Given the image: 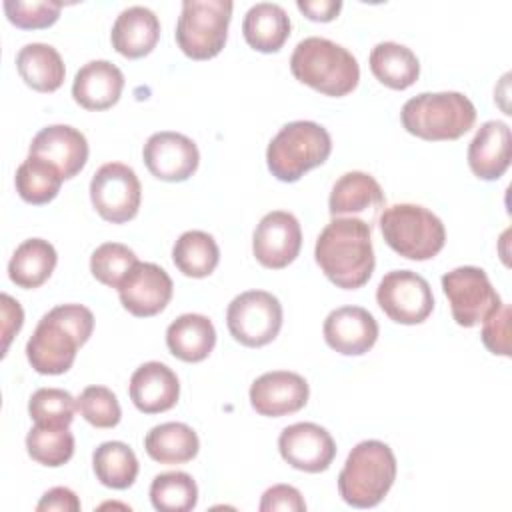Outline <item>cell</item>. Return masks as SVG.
<instances>
[{
	"label": "cell",
	"mask_w": 512,
	"mask_h": 512,
	"mask_svg": "<svg viewBox=\"0 0 512 512\" xmlns=\"http://www.w3.org/2000/svg\"><path fill=\"white\" fill-rule=\"evenodd\" d=\"M372 226L362 218H332L316 238L314 258L326 278L344 290L364 286L374 272Z\"/></svg>",
	"instance_id": "6da1fadb"
},
{
	"label": "cell",
	"mask_w": 512,
	"mask_h": 512,
	"mask_svg": "<svg viewBox=\"0 0 512 512\" xmlns=\"http://www.w3.org/2000/svg\"><path fill=\"white\" fill-rule=\"evenodd\" d=\"M94 330V314L82 304H60L46 312L26 342V358L38 374H64Z\"/></svg>",
	"instance_id": "7a4b0ae2"
},
{
	"label": "cell",
	"mask_w": 512,
	"mask_h": 512,
	"mask_svg": "<svg viewBox=\"0 0 512 512\" xmlns=\"http://www.w3.org/2000/svg\"><path fill=\"white\" fill-rule=\"evenodd\" d=\"M290 70L302 84L336 98L350 94L360 80V66L354 54L320 36H310L296 44L290 56Z\"/></svg>",
	"instance_id": "3957f363"
},
{
	"label": "cell",
	"mask_w": 512,
	"mask_h": 512,
	"mask_svg": "<svg viewBox=\"0 0 512 512\" xmlns=\"http://www.w3.org/2000/svg\"><path fill=\"white\" fill-rule=\"evenodd\" d=\"M396 480V456L380 440L358 442L338 474V492L354 508H374Z\"/></svg>",
	"instance_id": "277c9868"
},
{
	"label": "cell",
	"mask_w": 512,
	"mask_h": 512,
	"mask_svg": "<svg viewBox=\"0 0 512 512\" xmlns=\"http://www.w3.org/2000/svg\"><path fill=\"white\" fill-rule=\"evenodd\" d=\"M402 126L422 140H456L476 122V108L460 92H422L400 112Z\"/></svg>",
	"instance_id": "5b68a950"
},
{
	"label": "cell",
	"mask_w": 512,
	"mask_h": 512,
	"mask_svg": "<svg viewBox=\"0 0 512 512\" xmlns=\"http://www.w3.org/2000/svg\"><path fill=\"white\" fill-rule=\"evenodd\" d=\"M332 152L328 130L312 120L284 124L266 148V164L280 182H296L324 164Z\"/></svg>",
	"instance_id": "8992f818"
},
{
	"label": "cell",
	"mask_w": 512,
	"mask_h": 512,
	"mask_svg": "<svg viewBox=\"0 0 512 512\" xmlns=\"http://www.w3.org/2000/svg\"><path fill=\"white\" fill-rule=\"evenodd\" d=\"M384 242L408 260H430L446 242L442 220L420 204H394L380 214Z\"/></svg>",
	"instance_id": "52a82bcc"
},
{
	"label": "cell",
	"mask_w": 512,
	"mask_h": 512,
	"mask_svg": "<svg viewBox=\"0 0 512 512\" xmlns=\"http://www.w3.org/2000/svg\"><path fill=\"white\" fill-rule=\"evenodd\" d=\"M230 0H184L176 22V44L192 60L220 54L228 38Z\"/></svg>",
	"instance_id": "ba28073f"
},
{
	"label": "cell",
	"mask_w": 512,
	"mask_h": 512,
	"mask_svg": "<svg viewBox=\"0 0 512 512\" xmlns=\"http://www.w3.org/2000/svg\"><path fill=\"white\" fill-rule=\"evenodd\" d=\"M226 324L236 342L248 348L266 346L282 328V304L266 290L242 292L228 304Z\"/></svg>",
	"instance_id": "9c48e42d"
},
{
	"label": "cell",
	"mask_w": 512,
	"mask_h": 512,
	"mask_svg": "<svg viewBox=\"0 0 512 512\" xmlns=\"http://www.w3.org/2000/svg\"><path fill=\"white\" fill-rule=\"evenodd\" d=\"M442 290L448 298L452 318L464 328L484 322L502 304L488 274L478 266H458L446 272L442 276Z\"/></svg>",
	"instance_id": "30bf717a"
},
{
	"label": "cell",
	"mask_w": 512,
	"mask_h": 512,
	"mask_svg": "<svg viewBox=\"0 0 512 512\" xmlns=\"http://www.w3.org/2000/svg\"><path fill=\"white\" fill-rule=\"evenodd\" d=\"M142 186L136 172L122 162L102 164L90 180V200L96 212L112 222L124 224L138 214Z\"/></svg>",
	"instance_id": "8fae6325"
},
{
	"label": "cell",
	"mask_w": 512,
	"mask_h": 512,
	"mask_svg": "<svg viewBox=\"0 0 512 512\" xmlns=\"http://www.w3.org/2000/svg\"><path fill=\"white\" fill-rule=\"evenodd\" d=\"M382 312L398 324H420L434 310L432 288L426 278L412 270H392L384 274L376 290Z\"/></svg>",
	"instance_id": "7c38bea8"
},
{
	"label": "cell",
	"mask_w": 512,
	"mask_h": 512,
	"mask_svg": "<svg viewBox=\"0 0 512 512\" xmlns=\"http://www.w3.org/2000/svg\"><path fill=\"white\" fill-rule=\"evenodd\" d=\"M302 246L300 222L286 210H272L258 222L252 236V252L264 268L280 270L294 262Z\"/></svg>",
	"instance_id": "4fadbf2b"
},
{
	"label": "cell",
	"mask_w": 512,
	"mask_h": 512,
	"mask_svg": "<svg viewBox=\"0 0 512 512\" xmlns=\"http://www.w3.org/2000/svg\"><path fill=\"white\" fill-rule=\"evenodd\" d=\"M142 158L150 174L158 180L184 182L196 172L200 152L192 138L180 132L164 130L146 140Z\"/></svg>",
	"instance_id": "5bb4252c"
},
{
	"label": "cell",
	"mask_w": 512,
	"mask_h": 512,
	"mask_svg": "<svg viewBox=\"0 0 512 512\" xmlns=\"http://www.w3.org/2000/svg\"><path fill=\"white\" fill-rule=\"evenodd\" d=\"M278 450L292 468L316 474L332 464L336 442L320 424L296 422L280 432Z\"/></svg>",
	"instance_id": "9a60e30c"
},
{
	"label": "cell",
	"mask_w": 512,
	"mask_h": 512,
	"mask_svg": "<svg viewBox=\"0 0 512 512\" xmlns=\"http://www.w3.org/2000/svg\"><path fill=\"white\" fill-rule=\"evenodd\" d=\"M172 290V278L164 268L152 262H136L120 282L118 296L130 314L148 318L166 308Z\"/></svg>",
	"instance_id": "2e32d148"
},
{
	"label": "cell",
	"mask_w": 512,
	"mask_h": 512,
	"mask_svg": "<svg viewBox=\"0 0 512 512\" xmlns=\"http://www.w3.org/2000/svg\"><path fill=\"white\" fill-rule=\"evenodd\" d=\"M310 388L304 376L288 370H272L258 376L250 386V404L262 416H286L302 410Z\"/></svg>",
	"instance_id": "e0dca14e"
},
{
	"label": "cell",
	"mask_w": 512,
	"mask_h": 512,
	"mask_svg": "<svg viewBox=\"0 0 512 512\" xmlns=\"http://www.w3.org/2000/svg\"><path fill=\"white\" fill-rule=\"evenodd\" d=\"M326 344L344 356L366 354L378 340V322L362 306H340L324 320Z\"/></svg>",
	"instance_id": "ac0fdd59"
},
{
	"label": "cell",
	"mask_w": 512,
	"mask_h": 512,
	"mask_svg": "<svg viewBox=\"0 0 512 512\" xmlns=\"http://www.w3.org/2000/svg\"><path fill=\"white\" fill-rule=\"evenodd\" d=\"M28 156L50 162L64 180L76 176L88 160L86 136L68 124H52L42 128L30 144Z\"/></svg>",
	"instance_id": "d6986e66"
},
{
	"label": "cell",
	"mask_w": 512,
	"mask_h": 512,
	"mask_svg": "<svg viewBox=\"0 0 512 512\" xmlns=\"http://www.w3.org/2000/svg\"><path fill=\"white\" fill-rule=\"evenodd\" d=\"M384 202L386 198L378 180L368 172L352 170L334 182L328 198V210L334 218L344 214L356 218V214H364L368 218L366 222L372 226Z\"/></svg>",
	"instance_id": "ffe728a7"
},
{
	"label": "cell",
	"mask_w": 512,
	"mask_h": 512,
	"mask_svg": "<svg viewBox=\"0 0 512 512\" xmlns=\"http://www.w3.org/2000/svg\"><path fill=\"white\" fill-rule=\"evenodd\" d=\"M130 400L144 414L166 412L176 406L180 382L172 368L162 362H144L130 378Z\"/></svg>",
	"instance_id": "44dd1931"
},
{
	"label": "cell",
	"mask_w": 512,
	"mask_h": 512,
	"mask_svg": "<svg viewBox=\"0 0 512 512\" xmlns=\"http://www.w3.org/2000/svg\"><path fill=\"white\" fill-rule=\"evenodd\" d=\"M510 128L502 120L484 122L468 144V166L480 180H498L510 166Z\"/></svg>",
	"instance_id": "7402d4cb"
},
{
	"label": "cell",
	"mask_w": 512,
	"mask_h": 512,
	"mask_svg": "<svg viewBox=\"0 0 512 512\" xmlns=\"http://www.w3.org/2000/svg\"><path fill=\"white\" fill-rule=\"evenodd\" d=\"M124 74L108 60H90L72 82L74 100L86 110H106L120 100Z\"/></svg>",
	"instance_id": "603a6c76"
},
{
	"label": "cell",
	"mask_w": 512,
	"mask_h": 512,
	"mask_svg": "<svg viewBox=\"0 0 512 512\" xmlns=\"http://www.w3.org/2000/svg\"><path fill=\"white\" fill-rule=\"evenodd\" d=\"M160 38V20L146 6L124 8L110 32L112 48L126 58H142L150 54Z\"/></svg>",
	"instance_id": "cb8c5ba5"
},
{
	"label": "cell",
	"mask_w": 512,
	"mask_h": 512,
	"mask_svg": "<svg viewBox=\"0 0 512 512\" xmlns=\"http://www.w3.org/2000/svg\"><path fill=\"white\" fill-rule=\"evenodd\" d=\"M290 16L280 4L258 2L250 6L242 22V34L250 48L258 52H278L290 36Z\"/></svg>",
	"instance_id": "d4e9b609"
},
{
	"label": "cell",
	"mask_w": 512,
	"mask_h": 512,
	"mask_svg": "<svg viewBox=\"0 0 512 512\" xmlns=\"http://www.w3.org/2000/svg\"><path fill=\"white\" fill-rule=\"evenodd\" d=\"M216 330L204 314H182L166 330L168 350L184 362H202L214 350Z\"/></svg>",
	"instance_id": "484cf974"
},
{
	"label": "cell",
	"mask_w": 512,
	"mask_h": 512,
	"mask_svg": "<svg viewBox=\"0 0 512 512\" xmlns=\"http://www.w3.org/2000/svg\"><path fill=\"white\" fill-rule=\"evenodd\" d=\"M20 78L38 92H54L64 82V62L58 50L44 42H30L16 54Z\"/></svg>",
	"instance_id": "4316f807"
},
{
	"label": "cell",
	"mask_w": 512,
	"mask_h": 512,
	"mask_svg": "<svg viewBox=\"0 0 512 512\" xmlns=\"http://www.w3.org/2000/svg\"><path fill=\"white\" fill-rule=\"evenodd\" d=\"M58 254L48 240L28 238L12 254L8 262V276L20 288H38L54 272Z\"/></svg>",
	"instance_id": "83f0119b"
},
{
	"label": "cell",
	"mask_w": 512,
	"mask_h": 512,
	"mask_svg": "<svg viewBox=\"0 0 512 512\" xmlns=\"http://www.w3.org/2000/svg\"><path fill=\"white\" fill-rule=\"evenodd\" d=\"M146 454L160 464H184L190 462L198 450V434L184 422H164L154 428L144 438Z\"/></svg>",
	"instance_id": "f1b7e54d"
},
{
	"label": "cell",
	"mask_w": 512,
	"mask_h": 512,
	"mask_svg": "<svg viewBox=\"0 0 512 512\" xmlns=\"http://www.w3.org/2000/svg\"><path fill=\"white\" fill-rule=\"evenodd\" d=\"M368 62L376 80L392 90H406L420 76V62L416 54L398 42L376 44Z\"/></svg>",
	"instance_id": "f546056e"
},
{
	"label": "cell",
	"mask_w": 512,
	"mask_h": 512,
	"mask_svg": "<svg viewBox=\"0 0 512 512\" xmlns=\"http://www.w3.org/2000/svg\"><path fill=\"white\" fill-rule=\"evenodd\" d=\"M92 468L100 484L114 490H126L138 476V458L134 450L118 440L102 442L92 454Z\"/></svg>",
	"instance_id": "4dcf8cb0"
},
{
	"label": "cell",
	"mask_w": 512,
	"mask_h": 512,
	"mask_svg": "<svg viewBox=\"0 0 512 512\" xmlns=\"http://www.w3.org/2000/svg\"><path fill=\"white\" fill-rule=\"evenodd\" d=\"M172 260L184 276L206 278L218 266L220 250L208 232L188 230L174 242Z\"/></svg>",
	"instance_id": "1f68e13d"
},
{
	"label": "cell",
	"mask_w": 512,
	"mask_h": 512,
	"mask_svg": "<svg viewBox=\"0 0 512 512\" xmlns=\"http://www.w3.org/2000/svg\"><path fill=\"white\" fill-rule=\"evenodd\" d=\"M62 174L46 160L28 156L16 170V192L28 204H46L56 198L62 184Z\"/></svg>",
	"instance_id": "d6a6232c"
},
{
	"label": "cell",
	"mask_w": 512,
	"mask_h": 512,
	"mask_svg": "<svg viewBox=\"0 0 512 512\" xmlns=\"http://www.w3.org/2000/svg\"><path fill=\"white\" fill-rule=\"evenodd\" d=\"M150 502L160 512H188L198 502V486L186 472H162L150 484Z\"/></svg>",
	"instance_id": "836d02e7"
},
{
	"label": "cell",
	"mask_w": 512,
	"mask_h": 512,
	"mask_svg": "<svg viewBox=\"0 0 512 512\" xmlns=\"http://www.w3.org/2000/svg\"><path fill=\"white\" fill-rule=\"evenodd\" d=\"M28 456L44 466H62L74 454V436L62 426L34 424L26 436Z\"/></svg>",
	"instance_id": "e575fe53"
},
{
	"label": "cell",
	"mask_w": 512,
	"mask_h": 512,
	"mask_svg": "<svg viewBox=\"0 0 512 512\" xmlns=\"http://www.w3.org/2000/svg\"><path fill=\"white\" fill-rule=\"evenodd\" d=\"M76 410L74 396L62 388H38L28 402V414L40 426L68 428Z\"/></svg>",
	"instance_id": "d590c367"
},
{
	"label": "cell",
	"mask_w": 512,
	"mask_h": 512,
	"mask_svg": "<svg viewBox=\"0 0 512 512\" xmlns=\"http://www.w3.org/2000/svg\"><path fill=\"white\" fill-rule=\"evenodd\" d=\"M136 262L138 258L128 246L120 242H104L90 256V272L104 286L118 288Z\"/></svg>",
	"instance_id": "8d00e7d4"
},
{
	"label": "cell",
	"mask_w": 512,
	"mask_h": 512,
	"mask_svg": "<svg viewBox=\"0 0 512 512\" xmlns=\"http://www.w3.org/2000/svg\"><path fill=\"white\" fill-rule=\"evenodd\" d=\"M76 406L84 420L96 428H114L122 418L118 398L106 386L84 388L76 398Z\"/></svg>",
	"instance_id": "74e56055"
},
{
	"label": "cell",
	"mask_w": 512,
	"mask_h": 512,
	"mask_svg": "<svg viewBox=\"0 0 512 512\" xmlns=\"http://www.w3.org/2000/svg\"><path fill=\"white\" fill-rule=\"evenodd\" d=\"M62 10V2L56 0H4V12L8 20L26 30H36V28H48L52 26Z\"/></svg>",
	"instance_id": "f35d334b"
},
{
	"label": "cell",
	"mask_w": 512,
	"mask_h": 512,
	"mask_svg": "<svg viewBox=\"0 0 512 512\" xmlns=\"http://www.w3.org/2000/svg\"><path fill=\"white\" fill-rule=\"evenodd\" d=\"M482 342L492 354L510 356V306L500 304L482 322Z\"/></svg>",
	"instance_id": "ab89813d"
},
{
	"label": "cell",
	"mask_w": 512,
	"mask_h": 512,
	"mask_svg": "<svg viewBox=\"0 0 512 512\" xmlns=\"http://www.w3.org/2000/svg\"><path fill=\"white\" fill-rule=\"evenodd\" d=\"M304 512L306 510V502L302 498V494L288 484H276L272 488H268L262 494V502H260V512Z\"/></svg>",
	"instance_id": "60d3db41"
},
{
	"label": "cell",
	"mask_w": 512,
	"mask_h": 512,
	"mask_svg": "<svg viewBox=\"0 0 512 512\" xmlns=\"http://www.w3.org/2000/svg\"><path fill=\"white\" fill-rule=\"evenodd\" d=\"M38 512H78L80 510V500L78 496L64 486H56L50 488L48 492H44V496L40 498V502L36 504Z\"/></svg>",
	"instance_id": "b9f144b4"
},
{
	"label": "cell",
	"mask_w": 512,
	"mask_h": 512,
	"mask_svg": "<svg viewBox=\"0 0 512 512\" xmlns=\"http://www.w3.org/2000/svg\"><path fill=\"white\" fill-rule=\"evenodd\" d=\"M0 302H2V336H4V348H2V352L6 354L12 336L22 328L24 312H22L20 304H18L12 296H8V294H2V296H0Z\"/></svg>",
	"instance_id": "7bdbcfd3"
},
{
	"label": "cell",
	"mask_w": 512,
	"mask_h": 512,
	"mask_svg": "<svg viewBox=\"0 0 512 512\" xmlns=\"http://www.w3.org/2000/svg\"><path fill=\"white\" fill-rule=\"evenodd\" d=\"M296 6L314 22H330L342 10L340 0H298Z\"/></svg>",
	"instance_id": "ee69618b"
}]
</instances>
